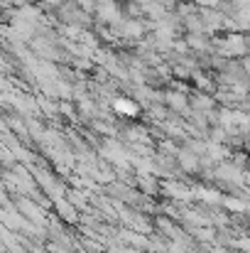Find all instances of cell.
I'll return each instance as SVG.
<instances>
[{
	"mask_svg": "<svg viewBox=\"0 0 250 253\" xmlns=\"http://www.w3.org/2000/svg\"><path fill=\"white\" fill-rule=\"evenodd\" d=\"M214 47L218 54L228 59H243L248 54V32H223L214 37Z\"/></svg>",
	"mask_w": 250,
	"mask_h": 253,
	"instance_id": "cell-1",
	"label": "cell"
},
{
	"mask_svg": "<svg viewBox=\"0 0 250 253\" xmlns=\"http://www.w3.org/2000/svg\"><path fill=\"white\" fill-rule=\"evenodd\" d=\"M110 108H113V113L118 116V118H138L140 116V103L130 96H115L113 101H110Z\"/></svg>",
	"mask_w": 250,
	"mask_h": 253,
	"instance_id": "cell-2",
	"label": "cell"
},
{
	"mask_svg": "<svg viewBox=\"0 0 250 253\" xmlns=\"http://www.w3.org/2000/svg\"><path fill=\"white\" fill-rule=\"evenodd\" d=\"M241 108H243L246 113H250V96H248V98H246V101H243V103H241Z\"/></svg>",
	"mask_w": 250,
	"mask_h": 253,
	"instance_id": "cell-3",
	"label": "cell"
}]
</instances>
